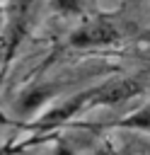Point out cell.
<instances>
[{"mask_svg":"<svg viewBox=\"0 0 150 155\" xmlns=\"http://www.w3.org/2000/svg\"><path fill=\"white\" fill-rule=\"evenodd\" d=\"M85 92H87L90 109L92 107H114V104H121V102H128V99L143 94L145 82L140 78H114V80L94 85L92 90H85Z\"/></svg>","mask_w":150,"mask_h":155,"instance_id":"obj_1","label":"cell"},{"mask_svg":"<svg viewBox=\"0 0 150 155\" xmlns=\"http://www.w3.org/2000/svg\"><path fill=\"white\" fill-rule=\"evenodd\" d=\"M53 155H75V153H73V148H70V145L58 143V145H56V150H53Z\"/></svg>","mask_w":150,"mask_h":155,"instance_id":"obj_5","label":"cell"},{"mask_svg":"<svg viewBox=\"0 0 150 155\" xmlns=\"http://www.w3.org/2000/svg\"><path fill=\"white\" fill-rule=\"evenodd\" d=\"M70 46L75 48H94V46H109L119 41V29L106 19H90L82 27H77L70 34Z\"/></svg>","mask_w":150,"mask_h":155,"instance_id":"obj_2","label":"cell"},{"mask_svg":"<svg viewBox=\"0 0 150 155\" xmlns=\"http://www.w3.org/2000/svg\"><path fill=\"white\" fill-rule=\"evenodd\" d=\"M109 126H111V128H128V131L150 133V102H145L140 109L131 111L128 116H123V119H119V121H111Z\"/></svg>","mask_w":150,"mask_h":155,"instance_id":"obj_3","label":"cell"},{"mask_svg":"<svg viewBox=\"0 0 150 155\" xmlns=\"http://www.w3.org/2000/svg\"><path fill=\"white\" fill-rule=\"evenodd\" d=\"M53 7H58L60 12H77L80 10L77 0H53Z\"/></svg>","mask_w":150,"mask_h":155,"instance_id":"obj_4","label":"cell"}]
</instances>
